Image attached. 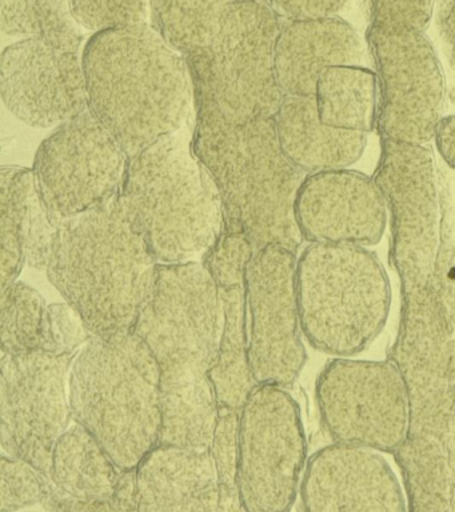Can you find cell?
Listing matches in <instances>:
<instances>
[{
	"label": "cell",
	"instance_id": "cell-1",
	"mask_svg": "<svg viewBox=\"0 0 455 512\" xmlns=\"http://www.w3.org/2000/svg\"><path fill=\"white\" fill-rule=\"evenodd\" d=\"M131 331L161 370L159 443L210 450L219 408L211 371L221 346L222 308L203 263H158L153 291Z\"/></svg>",
	"mask_w": 455,
	"mask_h": 512
},
{
	"label": "cell",
	"instance_id": "cell-2",
	"mask_svg": "<svg viewBox=\"0 0 455 512\" xmlns=\"http://www.w3.org/2000/svg\"><path fill=\"white\" fill-rule=\"evenodd\" d=\"M194 96L193 150L221 195L225 230L242 232L255 250L279 244L298 254L305 239L295 200L306 174L282 151L274 116L233 120L202 87Z\"/></svg>",
	"mask_w": 455,
	"mask_h": 512
},
{
	"label": "cell",
	"instance_id": "cell-3",
	"mask_svg": "<svg viewBox=\"0 0 455 512\" xmlns=\"http://www.w3.org/2000/svg\"><path fill=\"white\" fill-rule=\"evenodd\" d=\"M82 60L89 110L129 158L186 127L195 110L189 64L151 24L94 32Z\"/></svg>",
	"mask_w": 455,
	"mask_h": 512
},
{
	"label": "cell",
	"instance_id": "cell-4",
	"mask_svg": "<svg viewBox=\"0 0 455 512\" xmlns=\"http://www.w3.org/2000/svg\"><path fill=\"white\" fill-rule=\"evenodd\" d=\"M158 260L121 194L62 220L46 272L94 336L133 330L153 291Z\"/></svg>",
	"mask_w": 455,
	"mask_h": 512
},
{
	"label": "cell",
	"instance_id": "cell-5",
	"mask_svg": "<svg viewBox=\"0 0 455 512\" xmlns=\"http://www.w3.org/2000/svg\"><path fill=\"white\" fill-rule=\"evenodd\" d=\"M71 415L122 471H133L161 439V370L134 331L93 336L74 356Z\"/></svg>",
	"mask_w": 455,
	"mask_h": 512
},
{
	"label": "cell",
	"instance_id": "cell-6",
	"mask_svg": "<svg viewBox=\"0 0 455 512\" xmlns=\"http://www.w3.org/2000/svg\"><path fill=\"white\" fill-rule=\"evenodd\" d=\"M185 128L131 156L119 190L158 263L202 262L225 231L221 195Z\"/></svg>",
	"mask_w": 455,
	"mask_h": 512
},
{
	"label": "cell",
	"instance_id": "cell-7",
	"mask_svg": "<svg viewBox=\"0 0 455 512\" xmlns=\"http://www.w3.org/2000/svg\"><path fill=\"white\" fill-rule=\"evenodd\" d=\"M303 335L315 350L347 358L369 348L389 319L391 286L378 256L357 244L310 243L297 264Z\"/></svg>",
	"mask_w": 455,
	"mask_h": 512
},
{
	"label": "cell",
	"instance_id": "cell-8",
	"mask_svg": "<svg viewBox=\"0 0 455 512\" xmlns=\"http://www.w3.org/2000/svg\"><path fill=\"white\" fill-rule=\"evenodd\" d=\"M282 26L267 0H234L209 46L186 56L194 86L230 119L274 116L286 98L275 74Z\"/></svg>",
	"mask_w": 455,
	"mask_h": 512
},
{
	"label": "cell",
	"instance_id": "cell-9",
	"mask_svg": "<svg viewBox=\"0 0 455 512\" xmlns=\"http://www.w3.org/2000/svg\"><path fill=\"white\" fill-rule=\"evenodd\" d=\"M315 400L334 442L397 454L410 438L413 404L397 364L333 359L319 372Z\"/></svg>",
	"mask_w": 455,
	"mask_h": 512
},
{
	"label": "cell",
	"instance_id": "cell-10",
	"mask_svg": "<svg viewBox=\"0 0 455 512\" xmlns=\"http://www.w3.org/2000/svg\"><path fill=\"white\" fill-rule=\"evenodd\" d=\"M307 463L305 426L286 388L257 384L239 410L238 491L242 511H289Z\"/></svg>",
	"mask_w": 455,
	"mask_h": 512
},
{
	"label": "cell",
	"instance_id": "cell-11",
	"mask_svg": "<svg viewBox=\"0 0 455 512\" xmlns=\"http://www.w3.org/2000/svg\"><path fill=\"white\" fill-rule=\"evenodd\" d=\"M366 47L378 82V134L387 142L429 144L445 114L446 79L425 31L370 22Z\"/></svg>",
	"mask_w": 455,
	"mask_h": 512
},
{
	"label": "cell",
	"instance_id": "cell-12",
	"mask_svg": "<svg viewBox=\"0 0 455 512\" xmlns=\"http://www.w3.org/2000/svg\"><path fill=\"white\" fill-rule=\"evenodd\" d=\"M125 150L90 110L55 127L35 154L39 198L57 223L107 202L121 190Z\"/></svg>",
	"mask_w": 455,
	"mask_h": 512
},
{
	"label": "cell",
	"instance_id": "cell-13",
	"mask_svg": "<svg viewBox=\"0 0 455 512\" xmlns=\"http://www.w3.org/2000/svg\"><path fill=\"white\" fill-rule=\"evenodd\" d=\"M75 355L46 351L2 354L0 443L49 478L55 444L74 422L69 376Z\"/></svg>",
	"mask_w": 455,
	"mask_h": 512
},
{
	"label": "cell",
	"instance_id": "cell-14",
	"mask_svg": "<svg viewBox=\"0 0 455 512\" xmlns=\"http://www.w3.org/2000/svg\"><path fill=\"white\" fill-rule=\"evenodd\" d=\"M297 264L279 244L257 248L247 263V355L257 384L289 388L305 367Z\"/></svg>",
	"mask_w": 455,
	"mask_h": 512
},
{
	"label": "cell",
	"instance_id": "cell-15",
	"mask_svg": "<svg viewBox=\"0 0 455 512\" xmlns=\"http://www.w3.org/2000/svg\"><path fill=\"white\" fill-rule=\"evenodd\" d=\"M373 178L385 196L391 258L403 279L437 271L442 247L443 180L429 144L382 140Z\"/></svg>",
	"mask_w": 455,
	"mask_h": 512
},
{
	"label": "cell",
	"instance_id": "cell-16",
	"mask_svg": "<svg viewBox=\"0 0 455 512\" xmlns=\"http://www.w3.org/2000/svg\"><path fill=\"white\" fill-rule=\"evenodd\" d=\"M0 91L7 110L35 128L58 127L89 110L82 52L42 38L5 48Z\"/></svg>",
	"mask_w": 455,
	"mask_h": 512
},
{
	"label": "cell",
	"instance_id": "cell-17",
	"mask_svg": "<svg viewBox=\"0 0 455 512\" xmlns=\"http://www.w3.org/2000/svg\"><path fill=\"white\" fill-rule=\"evenodd\" d=\"M299 230L307 243L375 246L389 208L374 178L341 168L306 175L295 200Z\"/></svg>",
	"mask_w": 455,
	"mask_h": 512
},
{
	"label": "cell",
	"instance_id": "cell-18",
	"mask_svg": "<svg viewBox=\"0 0 455 512\" xmlns=\"http://www.w3.org/2000/svg\"><path fill=\"white\" fill-rule=\"evenodd\" d=\"M299 499L309 512L410 508L398 476L379 451L338 442L307 459Z\"/></svg>",
	"mask_w": 455,
	"mask_h": 512
},
{
	"label": "cell",
	"instance_id": "cell-19",
	"mask_svg": "<svg viewBox=\"0 0 455 512\" xmlns=\"http://www.w3.org/2000/svg\"><path fill=\"white\" fill-rule=\"evenodd\" d=\"M254 251L245 234L225 230L202 259L217 284L222 308L221 346L211 382L219 406L235 410H241L257 386L247 355L246 266Z\"/></svg>",
	"mask_w": 455,
	"mask_h": 512
},
{
	"label": "cell",
	"instance_id": "cell-20",
	"mask_svg": "<svg viewBox=\"0 0 455 512\" xmlns=\"http://www.w3.org/2000/svg\"><path fill=\"white\" fill-rule=\"evenodd\" d=\"M367 47L345 19L283 22L275 44V74L285 96H314L327 68L363 64Z\"/></svg>",
	"mask_w": 455,
	"mask_h": 512
},
{
	"label": "cell",
	"instance_id": "cell-21",
	"mask_svg": "<svg viewBox=\"0 0 455 512\" xmlns=\"http://www.w3.org/2000/svg\"><path fill=\"white\" fill-rule=\"evenodd\" d=\"M138 511H219L210 450L158 443L135 468Z\"/></svg>",
	"mask_w": 455,
	"mask_h": 512
},
{
	"label": "cell",
	"instance_id": "cell-22",
	"mask_svg": "<svg viewBox=\"0 0 455 512\" xmlns=\"http://www.w3.org/2000/svg\"><path fill=\"white\" fill-rule=\"evenodd\" d=\"M122 472L98 440L73 422L55 444L42 506L50 511H113Z\"/></svg>",
	"mask_w": 455,
	"mask_h": 512
},
{
	"label": "cell",
	"instance_id": "cell-23",
	"mask_svg": "<svg viewBox=\"0 0 455 512\" xmlns=\"http://www.w3.org/2000/svg\"><path fill=\"white\" fill-rule=\"evenodd\" d=\"M274 123L282 151L306 175L350 168L367 146V134L323 123L314 96H286Z\"/></svg>",
	"mask_w": 455,
	"mask_h": 512
},
{
	"label": "cell",
	"instance_id": "cell-24",
	"mask_svg": "<svg viewBox=\"0 0 455 512\" xmlns=\"http://www.w3.org/2000/svg\"><path fill=\"white\" fill-rule=\"evenodd\" d=\"M378 98L377 75L362 64L327 68L314 92L323 123L362 134L377 128Z\"/></svg>",
	"mask_w": 455,
	"mask_h": 512
},
{
	"label": "cell",
	"instance_id": "cell-25",
	"mask_svg": "<svg viewBox=\"0 0 455 512\" xmlns=\"http://www.w3.org/2000/svg\"><path fill=\"white\" fill-rule=\"evenodd\" d=\"M39 195L33 170L3 166L0 171V235H2V292L17 282L25 260V242Z\"/></svg>",
	"mask_w": 455,
	"mask_h": 512
},
{
	"label": "cell",
	"instance_id": "cell-26",
	"mask_svg": "<svg viewBox=\"0 0 455 512\" xmlns=\"http://www.w3.org/2000/svg\"><path fill=\"white\" fill-rule=\"evenodd\" d=\"M234 0H149L151 26L182 55L206 48Z\"/></svg>",
	"mask_w": 455,
	"mask_h": 512
},
{
	"label": "cell",
	"instance_id": "cell-27",
	"mask_svg": "<svg viewBox=\"0 0 455 512\" xmlns=\"http://www.w3.org/2000/svg\"><path fill=\"white\" fill-rule=\"evenodd\" d=\"M2 31L9 36L42 38L70 50L83 51L81 24L70 0H0Z\"/></svg>",
	"mask_w": 455,
	"mask_h": 512
},
{
	"label": "cell",
	"instance_id": "cell-28",
	"mask_svg": "<svg viewBox=\"0 0 455 512\" xmlns=\"http://www.w3.org/2000/svg\"><path fill=\"white\" fill-rule=\"evenodd\" d=\"M46 311L45 298L30 284L17 280L2 292V354L42 350Z\"/></svg>",
	"mask_w": 455,
	"mask_h": 512
},
{
	"label": "cell",
	"instance_id": "cell-29",
	"mask_svg": "<svg viewBox=\"0 0 455 512\" xmlns=\"http://www.w3.org/2000/svg\"><path fill=\"white\" fill-rule=\"evenodd\" d=\"M219 483V511H242L238 491L239 410L219 406L210 444Z\"/></svg>",
	"mask_w": 455,
	"mask_h": 512
},
{
	"label": "cell",
	"instance_id": "cell-30",
	"mask_svg": "<svg viewBox=\"0 0 455 512\" xmlns=\"http://www.w3.org/2000/svg\"><path fill=\"white\" fill-rule=\"evenodd\" d=\"M49 478L26 460L3 454L0 458V512H14L43 504Z\"/></svg>",
	"mask_w": 455,
	"mask_h": 512
},
{
	"label": "cell",
	"instance_id": "cell-31",
	"mask_svg": "<svg viewBox=\"0 0 455 512\" xmlns=\"http://www.w3.org/2000/svg\"><path fill=\"white\" fill-rule=\"evenodd\" d=\"M70 4L81 27L93 32L147 23L150 18L149 0H70Z\"/></svg>",
	"mask_w": 455,
	"mask_h": 512
},
{
	"label": "cell",
	"instance_id": "cell-32",
	"mask_svg": "<svg viewBox=\"0 0 455 512\" xmlns=\"http://www.w3.org/2000/svg\"><path fill=\"white\" fill-rule=\"evenodd\" d=\"M93 336L85 319L70 303L47 306L42 351L57 355H77Z\"/></svg>",
	"mask_w": 455,
	"mask_h": 512
},
{
	"label": "cell",
	"instance_id": "cell-33",
	"mask_svg": "<svg viewBox=\"0 0 455 512\" xmlns=\"http://www.w3.org/2000/svg\"><path fill=\"white\" fill-rule=\"evenodd\" d=\"M371 22L425 31L437 0H367Z\"/></svg>",
	"mask_w": 455,
	"mask_h": 512
},
{
	"label": "cell",
	"instance_id": "cell-34",
	"mask_svg": "<svg viewBox=\"0 0 455 512\" xmlns=\"http://www.w3.org/2000/svg\"><path fill=\"white\" fill-rule=\"evenodd\" d=\"M349 0H267L283 22L334 18L345 10Z\"/></svg>",
	"mask_w": 455,
	"mask_h": 512
},
{
	"label": "cell",
	"instance_id": "cell-35",
	"mask_svg": "<svg viewBox=\"0 0 455 512\" xmlns=\"http://www.w3.org/2000/svg\"><path fill=\"white\" fill-rule=\"evenodd\" d=\"M437 28L447 62L455 71V0H438Z\"/></svg>",
	"mask_w": 455,
	"mask_h": 512
},
{
	"label": "cell",
	"instance_id": "cell-36",
	"mask_svg": "<svg viewBox=\"0 0 455 512\" xmlns=\"http://www.w3.org/2000/svg\"><path fill=\"white\" fill-rule=\"evenodd\" d=\"M433 140L443 162L455 171V115L443 116Z\"/></svg>",
	"mask_w": 455,
	"mask_h": 512
},
{
	"label": "cell",
	"instance_id": "cell-37",
	"mask_svg": "<svg viewBox=\"0 0 455 512\" xmlns=\"http://www.w3.org/2000/svg\"><path fill=\"white\" fill-rule=\"evenodd\" d=\"M138 511L137 476L135 470L123 471L113 496V511Z\"/></svg>",
	"mask_w": 455,
	"mask_h": 512
}]
</instances>
